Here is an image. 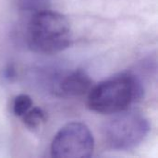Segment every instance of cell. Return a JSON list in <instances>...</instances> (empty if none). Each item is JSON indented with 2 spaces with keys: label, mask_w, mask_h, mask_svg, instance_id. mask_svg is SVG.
Here are the masks:
<instances>
[{
  "label": "cell",
  "mask_w": 158,
  "mask_h": 158,
  "mask_svg": "<svg viewBox=\"0 0 158 158\" xmlns=\"http://www.w3.org/2000/svg\"><path fill=\"white\" fill-rule=\"evenodd\" d=\"M31 107H32V100L30 95L21 94L15 97L13 102V113L16 117H22Z\"/></svg>",
  "instance_id": "7"
},
{
  "label": "cell",
  "mask_w": 158,
  "mask_h": 158,
  "mask_svg": "<svg viewBox=\"0 0 158 158\" xmlns=\"http://www.w3.org/2000/svg\"><path fill=\"white\" fill-rule=\"evenodd\" d=\"M72 41L70 23L49 8L35 12L27 27L29 47L39 54L53 55L67 49Z\"/></svg>",
  "instance_id": "2"
},
{
  "label": "cell",
  "mask_w": 158,
  "mask_h": 158,
  "mask_svg": "<svg viewBox=\"0 0 158 158\" xmlns=\"http://www.w3.org/2000/svg\"><path fill=\"white\" fill-rule=\"evenodd\" d=\"M143 94L140 80L132 73L125 72L92 87L88 93L87 106L94 112L114 115L129 109Z\"/></svg>",
  "instance_id": "1"
},
{
  "label": "cell",
  "mask_w": 158,
  "mask_h": 158,
  "mask_svg": "<svg viewBox=\"0 0 158 158\" xmlns=\"http://www.w3.org/2000/svg\"><path fill=\"white\" fill-rule=\"evenodd\" d=\"M49 3L50 0H21V5L23 8L30 11H34V13L41 10L48 9Z\"/></svg>",
  "instance_id": "8"
},
{
  "label": "cell",
  "mask_w": 158,
  "mask_h": 158,
  "mask_svg": "<svg viewBox=\"0 0 158 158\" xmlns=\"http://www.w3.org/2000/svg\"><path fill=\"white\" fill-rule=\"evenodd\" d=\"M94 149L92 131L82 122L73 121L63 126L51 143V156L56 158H88Z\"/></svg>",
  "instance_id": "4"
},
{
  "label": "cell",
  "mask_w": 158,
  "mask_h": 158,
  "mask_svg": "<svg viewBox=\"0 0 158 158\" xmlns=\"http://www.w3.org/2000/svg\"><path fill=\"white\" fill-rule=\"evenodd\" d=\"M92 87L90 76L82 69H75L65 74L57 81L56 93L63 97H80L89 93Z\"/></svg>",
  "instance_id": "5"
},
{
  "label": "cell",
  "mask_w": 158,
  "mask_h": 158,
  "mask_svg": "<svg viewBox=\"0 0 158 158\" xmlns=\"http://www.w3.org/2000/svg\"><path fill=\"white\" fill-rule=\"evenodd\" d=\"M23 124L30 130H38L42 124L45 121V113L40 107L30 108L22 117Z\"/></svg>",
  "instance_id": "6"
},
{
  "label": "cell",
  "mask_w": 158,
  "mask_h": 158,
  "mask_svg": "<svg viewBox=\"0 0 158 158\" xmlns=\"http://www.w3.org/2000/svg\"><path fill=\"white\" fill-rule=\"evenodd\" d=\"M108 146L115 150L128 151L140 145L150 131L147 118L140 112L124 110L114 114L103 129Z\"/></svg>",
  "instance_id": "3"
}]
</instances>
